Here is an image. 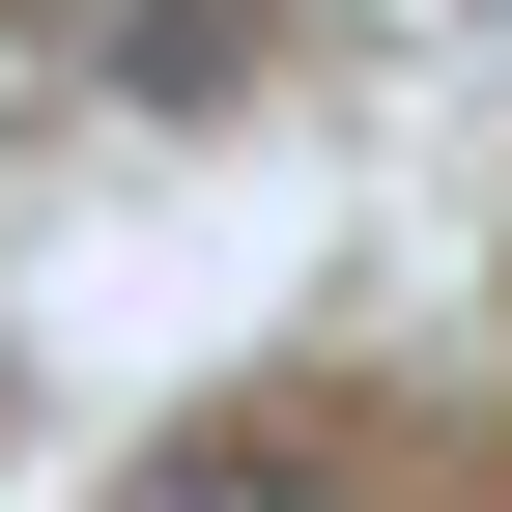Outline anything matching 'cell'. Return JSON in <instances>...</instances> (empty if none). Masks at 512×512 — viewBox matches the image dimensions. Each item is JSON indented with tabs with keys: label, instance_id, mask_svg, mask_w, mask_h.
<instances>
[{
	"label": "cell",
	"instance_id": "1",
	"mask_svg": "<svg viewBox=\"0 0 512 512\" xmlns=\"http://www.w3.org/2000/svg\"><path fill=\"white\" fill-rule=\"evenodd\" d=\"M143 512H342V484H313V456H171Z\"/></svg>",
	"mask_w": 512,
	"mask_h": 512
}]
</instances>
